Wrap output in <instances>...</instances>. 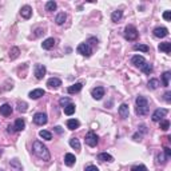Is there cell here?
<instances>
[{
	"label": "cell",
	"instance_id": "1",
	"mask_svg": "<svg viewBox=\"0 0 171 171\" xmlns=\"http://www.w3.org/2000/svg\"><path fill=\"white\" fill-rule=\"evenodd\" d=\"M32 150H33V154L39 158V159H43V160H49L51 159V155H49V151L48 148L46 147L40 141H35L32 144Z\"/></svg>",
	"mask_w": 171,
	"mask_h": 171
},
{
	"label": "cell",
	"instance_id": "2",
	"mask_svg": "<svg viewBox=\"0 0 171 171\" xmlns=\"http://www.w3.org/2000/svg\"><path fill=\"white\" fill-rule=\"evenodd\" d=\"M135 111L138 115L141 116H144V115L148 114V110H150V103H148L147 98L144 96H138L135 100Z\"/></svg>",
	"mask_w": 171,
	"mask_h": 171
},
{
	"label": "cell",
	"instance_id": "3",
	"mask_svg": "<svg viewBox=\"0 0 171 171\" xmlns=\"http://www.w3.org/2000/svg\"><path fill=\"white\" fill-rule=\"evenodd\" d=\"M138 36H139V33L134 26H127L126 28H124V38H126V40L134 42V40L138 39Z\"/></svg>",
	"mask_w": 171,
	"mask_h": 171
},
{
	"label": "cell",
	"instance_id": "4",
	"mask_svg": "<svg viewBox=\"0 0 171 171\" xmlns=\"http://www.w3.org/2000/svg\"><path fill=\"white\" fill-rule=\"evenodd\" d=\"M76 51H78V54H80L82 56H86V58H90L92 54V48L90 47L88 43H80V44L78 46Z\"/></svg>",
	"mask_w": 171,
	"mask_h": 171
},
{
	"label": "cell",
	"instance_id": "5",
	"mask_svg": "<svg viewBox=\"0 0 171 171\" xmlns=\"http://www.w3.org/2000/svg\"><path fill=\"white\" fill-rule=\"evenodd\" d=\"M98 142H99V138H98V135H96L94 131L87 132V135H86V143H87V146H90V147H95V146L98 144Z\"/></svg>",
	"mask_w": 171,
	"mask_h": 171
},
{
	"label": "cell",
	"instance_id": "6",
	"mask_svg": "<svg viewBox=\"0 0 171 171\" xmlns=\"http://www.w3.org/2000/svg\"><path fill=\"white\" fill-rule=\"evenodd\" d=\"M48 122V118H47V114L44 112H36L33 115V123L38 124V126H43Z\"/></svg>",
	"mask_w": 171,
	"mask_h": 171
},
{
	"label": "cell",
	"instance_id": "7",
	"mask_svg": "<svg viewBox=\"0 0 171 171\" xmlns=\"http://www.w3.org/2000/svg\"><path fill=\"white\" fill-rule=\"evenodd\" d=\"M46 72H47V68H46L43 64H36L35 67H33V75H35L36 79H43L46 75Z\"/></svg>",
	"mask_w": 171,
	"mask_h": 171
},
{
	"label": "cell",
	"instance_id": "8",
	"mask_svg": "<svg viewBox=\"0 0 171 171\" xmlns=\"http://www.w3.org/2000/svg\"><path fill=\"white\" fill-rule=\"evenodd\" d=\"M167 112H169V110H166V108H158V110H155L154 114H152V120H154V122H160V120L166 116Z\"/></svg>",
	"mask_w": 171,
	"mask_h": 171
},
{
	"label": "cell",
	"instance_id": "9",
	"mask_svg": "<svg viewBox=\"0 0 171 171\" xmlns=\"http://www.w3.org/2000/svg\"><path fill=\"white\" fill-rule=\"evenodd\" d=\"M104 88L103 87H95V88H92V91H91V95H92V98L95 99V100H100L104 96Z\"/></svg>",
	"mask_w": 171,
	"mask_h": 171
},
{
	"label": "cell",
	"instance_id": "10",
	"mask_svg": "<svg viewBox=\"0 0 171 171\" xmlns=\"http://www.w3.org/2000/svg\"><path fill=\"white\" fill-rule=\"evenodd\" d=\"M154 36L155 38H166L167 35H169V30L166 28V27H157V28L154 30Z\"/></svg>",
	"mask_w": 171,
	"mask_h": 171
},
{
	"label": "cell",
	"instance_id": "11",
	"mask_svg": "<svg viewBox=\"0 0 171 171\" xmlns=\"http://www.w3.org/2000/svg\"><path fill=\"white\" fill-rule=\"evenodd\" d=\"M47 86L51 90H58L59 87L62 86V80L58 79V78H51V79L47 80Z\"/></svg>",
	"mask_w": 171,
	"mask_h": 171
},
{
	"label": "cell",
	"instance_id": "12",
	"mask_svg": "<svg viewBox=\"0 0 171 171\" xmlns=\"http://www.w3.org/2000/svg\"><path fill=\"white\" fill-rule=\"evenodd\" d=\"M128 114H130V108H128V104L127 103H122L119 107V115L122 119H127L128 118Z\"/></svg>",
	"mask_w": 171,
	"mask_h": 171
},
{
	"label": "cell",
	"instance_id": "13",
	"mask_svg": "<svg viewBox=\"0 0 171 171\" xmlns=\"http://www.w3.org/2000/svg\"><path fill=\"white\" fill-rule=\"evenodd\" d=\"M131 63H132L135 67H139V68H141L143 64L146 63V59L143 58V56H141V55H135V56L131 58Z\"/></svg>",
	"mask_w": 171,
	"mask_h": 171
},
{
	"label": "cell",
	"instance_id": "14",
	"mask_svg": "<svg viewBox=\"0 0 171 171\" xmlns=\"http://www.w3.org/2000/svg\"><path fill=\"white\" fill-rule=\"evenodd\" d=\"M20 15H21V17H24V19H30V17L32 16V8H31L30 5H24V7H21V10H20Z\"/></svg>",
	"mask_w": 171,
	"mask_h": 171
},
{
	"label": "cell",
	"instance_id": "15",
	"mask_svg": "<svg viewBox=\"0 0 171 171\" xmlns=\"http://www.w3.org/2000/svg\"><path fill=\"white\" fill-rule=\"evenodd\" d=\"M44 94H46V91L43 88H36V90H32V91L28 94V96L31 99H39V98H42Z\"/></svg>",
	"mask_w": 171,
	"mask_h": 171
},
{
	"label": "cell",
	"instance_id": "16",
	"mask_svg": "<svg viewBox=\"0 0 171 171\" xmlns=\"http://www.w3.org/2000/svg\"><path fill=\"white\" fill-rule=\"evenodd\" d=\"M0 114L3 115V116H10L12 114V107L8 103H4L0 106Z\"/></svg>",
	"mask_w": 171,
	"mask_h": 171
},
{
	"label": "cell",
	"instance_id": "17",
	"mask_svg": "<svg viewBox=\"0 0 171 171\" xmlns=\"http://www.w3.org/2000/svg\"><path fill=\"white\" fill-rule=\"evenodd\" d=\"M75 162H76V158L74 154H70V152H68V154L64 155V163H66L68 167H72L74 164H75Z\"/></svg>",
	"mask_w": 171,
	"mask_h": 171
},
{
	"label": "cell",
	"instance_id": "18",
	"mask_svg": "<svg viewBox=\"0 0 171 171\" xmlns=\"http://www.w3.org/2000/svg\"><path fill=\"white\" fill-rule=\"evenodd\" d=\"M82 88H83V84H82V83H75V84H72V86L68 87V88H67V92H68V94H76V92H79Z\"/></svg>",
	"mask_w": 171,
	"mask_h": 171
},
{
	"label": "cell",
	"instance_id": "19",
	"mask_svg": "<svg viewBox=\"0 0 171 171\" xmlns=\"http://www.w3.org/2000/svg\"><path fill=\"white\" fill-rule=\"evenodd\" d=\"M54 46H55V39L54 38H48L42 43L43 49H51V48H54Z\"/></svg>",
	"mask_w": 171,
	"mask_h": 171
},
{
	"label": "cell",
	"instance_id": "20",
	"mask_svg": "<svg viewBox=\"0 0 171 171\" xmlns=\"http://www.w3.org/2000/svg\"><path fill=\"white\" fill-rule=\"evenodd\" d=\"M67 127L74 131V130H76V128H79L80 127V122L78 119H68L67 120Z\"/></svg>",
	"mask_w": 171,
	"mask_h": 171
},
{
	"label": "cell",
	"instance_id": "21",
	"mask_svg": "<svg viewBox=\"0 0 171 171\" xmlns=\"http://www.w3.org/2000/svg\"><path fill=\"white\" fill-rule=\"evenodd\" d=\"M14 127H15V131H23V130L26 128V122L19 118V119H16V122H15Z\"/></svg>",
	"mask_w": 171,
	"mask_h": 171
},
{
	"label": "cell",
	"instance_id": "22",
	"mask_svg": "<svg viewBox=\"0 0 171 171\" xmlns=\"http://www.w3.org/2000/svg\"><path fill=\"white\" fill-rule=\"evenodd\" d=\"M122 16H123V11L116 10V11H114V12H112V15H111V20H112L114 23H118V21H120Z\"/></svg>",
	"mask_w": 171,
	"mask_h": 171
},
{
	"label": "cell",
	"instance_id": "23",
	"mask_svg": "<svg viewBox=\"0 0 171 171\" xmlns=\"http://www.w3.org/2000/svg\"><path fill=\"white\" fill-rule=\"evenodd\" d=\"M159 51L166 52V54H170L171 52V43L170 42H164L159 44Z\"/></svg>",
	"mask_w": 171,
	"mask_h": 171
},
{
	"label": "cell",
	"instance_id": "24",
	"mask_svg": "<svg viewBox=\"0 0 171 171\" xmlns=\"http://www.w3.org/2000/svg\"><path fill=\"white\" fill-rule=\"evenodd\" d=\"M98 160H100V162H112L114 158L111 157L110 154H107V152H102V154L98 155Z\"/></svg>",
	"mask_w": 171,
	"mask_h": 171
},
{
	"label": "cell",
	"instance_id": "25",
	"mask_svg": "<svg viewBox=\"0 0 171 171\" xmlns=\"http://www.w3.org/2000/svg\"><path fill=\"white\" fill-rule=\"evenodd\" d=\"M66 19H67V15L64 14V12H60V14L56 15V17H55V21H56L58 26H62V24L66 21Z\"/></svg>",
	"mask_w": 171,
	"mask_h": 171
},
{
	"label": "cell",
	"instance_id": "26",
	"mask_svg": "<svg viewBox=\"0 0 171 171\" xmlns=\"http://www.w3.org/2000/svg\"><path fill=\"white\" fill-rule=\"evenodd\" d=\"M19 54H20V49L17 47H12L10 49V59L11 60H15L16 58H19Z\"/></svg>",
	"mask_w": 171,
	"mask_h": 171
},
{
	"label": "cell",
	"instance_id": "27",
	"mask_svg": "<svg viewBox=\"0 0 171 171\" xmlns=\"http://www.w3.org/2000/svg\"><path fill=\"white\" fill-rule=\"evenodd\" d=\"M141 70H142L144 74H147V75H150V74L152 72V71H154V68H152V64H150V63H147V62H146V63H144V64H143V66L141 67Z\"/></svg>",
	"mask_w": 171,
	"mask_h": 171
},
{
	"label": "cell",
	"instance_id": "28",
	"mask_svg": "<svg viewBox=\"0 0 171 171\" xmlns=\"http://www.w3.org/2000/svg\"><path fill=\"white\" fill-rule=\"evenodd\" d=\"M63 110H64V114H66V115H72L74 112H75L76 107H75V104H74V103H70L68 106H66Z\"/></svg>",
	"mask_w": 171,
	"mask_h": 171
},
{
	"label": "cell",
	"instance_id": "29",
	"mask_svg": "<svg viewBox=\"0 0 171 171\" xmlns=\"http://www.w3.org/2000/svg\"><path fill=\"white\" fill-rule=\"evenodd\" d=\"M56 3L54 2V0H49V2L46 3V11H48V12H52V11H55L56 10Z\"/></svg>",
	"mask_w": 171,
	"mask_h": 171
},
{
	"label": "cell",
	"instance_id": "30",
	"mask_svg": "<svg viewBox=\"0 0 171 171\" xmlns=\"http://www.w3.org/2000/svg\"><path fill=\"white\" fill-rule=\"evenodd\" d=\"M39 136L43 139H46V141H51L52 139V134L49 131H47V130H42V131L39 132Z\"/></svg>",
	"mask_w": 171,
	"mask_h": 171
},
{
	"label": "cell",
	"instance_id": "31",
	"mask_svg": "<svg viewBox=\"0 0 171 171\" xmlns=\"http://www.w3.org/2000/svg\"><path fill=\"white\" fill-rule=\"evenodd\" d=\"M70 146L74 148V150H80V142H79V139L71 138L70 139Z\"/></svg>",
	"mask_w": 171,
	"mask_h": 171
},
{
	"label": "cell",
	"instance_id": "32",
	"mask_svg": "<svg viewBox=\"0 0 171 171\" xmlns=\"http://www.w3.org/2000/svg\"><path fill=\"white\" fill-rule=\"evenodd\" d=\"M170 78H171V74L170 71H166V72L162 75V80H163V86L164 87H169V83H170Z\"/></svg>",
	"mask_w": 171,
	"mask_h": 171
},
{
	"label": "cell",
	"instance_id": "33",
	"mask_svg": "<svg viewBox=\"0 0 171 171\" xmlns=\"http://www.w3.org/2000/svg\"><path fill=\"white\" fill-rule=\"evenodd\" d=\"M159 86H160V83L158 79H150V82H148V88L150 90H157Z\"/></svg>",
	"mask_w": 171,
	"mask_h": 171
},
{
	"label": "cell",
	"instance_id": "34",
	"mask_svg": "<svg viewBox=\"0 0 171 171\" xmlns=\"http://www.w3.org/2000/svg\"><path fill=\"white\" fill-rule=\"evenodd\" d=\"M134 49H135V51H143V52H148V51H150L148 46H146V44H135V46H134Z\"/></svg>",
	"mask_w": 171,
	"mask_h": 171
},
{
	"label": "cell",
	"instance_id": "35",
	"mask_svg": "<svg viewBox=\"0 0 171 171\" xmlns=\"http://www.w3.org/2000/svg\"><path fill=\"white\" fill-rule=\"evenodd\" d=\"M167 159H169V158H167L164 154H162V152H160V154H158V155H157V162H158L159 164H160V163H162V164H164V163L167 162Z\"/></svg>",
	"mask_w": 171,
	"mask_h": 171
},
{
	"label": "cell",
	"instance_id": "36",
	"mask_svg": "<svg viewBox=\"0 0 171 171\" xmlns=\"http://www.w3.org/2000/svg\"><path fill=\"white\" fill-rule=\"evenodd\" d=\"M17 110L20 112H26L27 111V103L26 102H17Z\"/></svg>",
	"mask_w": 171,
	"mask_h": 171
},
{
	"label": "cell",
	"instance_id": "37",
	"mask_svg": "<svg viewBox=\"0 0 171 171\" xmlns=\"http://www.w3.org/2000/svg\"><path fill=\"white\" fill-rule=\"evenodd\" d=\"M131 171H148V170H147V167L143 166V164H138V166H132Z\"/></svg>",
	"mask_w": 171,
	"mask_h": 171
},
{
	"label": "cell",
	"instance_id": "38",
	"mask_svg": "<svg viewBox=\"0 0 171 171\" xmlns=\"http://www.w3.org/2000/svg\"><path fill=\"white\" fill-rule=\"evenodd\" d=\"M160 128L163 130V131H167V130L170 128V122L169 120H162L160 122Z\"/></svg>",
	"mask_w": 171,
	"mask_h": 171
},
{
	"label": "cell",
	"instance_id": "39",
	"mask_svg": "<svg viewBox=\"0 0 171 171\" xmlns=\"http://www.w3.org/2000/svg\"><path fill=\"white\" fill-rule=\"evenodd\" d=\"M71 103V102H70V99H68V98H62L60 99V100H59V104H60V107H66V106H68V104H70Z\"/></svg>",
	"mask_w": 171,
	"mask_h": 171
},
{
	"label": "cell",
	"instance_id": "40",
	"mask_svg": "<svg viewBox=\"0 0 171 171\" xmlns=\"http://www.w3.org/2000/svg\"><path fill=\"white\" fill-rule=\"evenodd\" d=\"M86 171H99V169L96 166H94V164H90V166L86 167Z\"/></svg>",
	"mask_w": 171,
	"mask_h": 171
},
{
	"label": "cell",
	"instance_id": "41",
	"mask_svg": "<svg viewBox=\"0 0 171 171\" xmlns=\"http://www.w3.org/2000/svg\"><path fill=\"white\" fill-rule=\"evenodd\" d=\"M163 19L167 20V21L171 19V12H170V11H166V12H164V14H163Z\"/></svg>",
	"mask_w": 171,
	"mask_h": 171
},
{
	"label": "cell",
	"instance_id": "42",
	"mask_svg": "<svg viewBox=\"0 0 171 171\" xmlns=\"http://www.w3.org/2000/svg\"><path fill=\"white\" fill-rule=\"evenodd\" d=\"M164 100H166L167 103H170L171 102V92L170 91H167L166 94H164Z\"/></svg>",
	"mask_w": 171,
	"mask_h": 171
},
{
	"label": "cell",
	"instance_id": "43",
	"mask_svg": "<svg viewBox=\"0 0 171 171\" xmlns=\"http://www.w3.org/2000/svg\"><path fill=\"white\" fill-rule=\"evenodd\" d=\"M163 152H164V155H166L167 158L171 157V150H170V147H164V148H163Z\"/></svg>",
	"mask_w": 171,
	"mask_h": 171
},
{
	"label": "cell",
	"instance_id": "44",
	"mask_svg": "<svg viewBox=\"0 0 171 171\" xmlns=\"http://www.w3.org/2000/svg\"><path fill=\"white\" fill-rule=\"evenodd\" d=\"M132 138H134V141H136V142H138V141H142V134H139V132H136V134H135V135H134V136H132Z\"/></svg>",
	"mask_w": 171,
	"mask_h": 171
},
{
	"label": "cell",
	"instance_id": "45",
	"mask_svg": "<svg viewBox=\"0 0 171 171\" xmlns=\"http://www.w3.org/2000/svg\"><path fill=\"white\" fill-rule=\"evenodd\" d=\"M139 130H141V131H142V134H147V127H146V126H143V124H142L141 127H139Z\"/></svg>",
	"mask_w": 171,
	"mask_h": 171
},
{
	"label": "cell",
	"instance_id": "46",
	"mask_svg": "<svg viewBox=\"0 0 171 171\" xmlns=\"http://www.w3.org/2000/svg\"><path fill=\"white\" fill-rule=\"evenodd\" d=\"M42 32H43V30H42V28H38V30H36L35 38H38V36H40V35H42ZM43 33H44V32H43Z\"/></svg>",
	"mask_w": 171,
	"mask_h": 171
},
{
	"label": "cell",
	"instance_id": "47",
	"mask_svg": "<svg viewBox=\"0 0 171 171\" xmlns=\"http://www.w3.org/2000/svg\"><path fill=\"white\" fill-rule=\"evenodd\" d=\"M7 128H8V130H7V131H8V132H10V134H12V132H15V127H14V126H11V124H10V126H8V127H7Z\"/></svg>",
	"mask_w": 171,
	"mask_h": 171
},
{
	"label": "cell",
	"instance_id": "48",
	"mask_svg": "<svg viewBox=\"0 0 171 171\" xmlns=\"http://www.w3.org/2000/svg\"><path fill=\"white\" fill-rule=\"evenodd\" d=\"M55 131H56L58 134H62V132H63V130H62L60 126H56V127H55Z\"/></svg>",
	"mask_w": 171,
	"mask_h": 171
},
{
	"label": "cell",
	"instance_id": "49",
	"mask_svg": "<svg viewBox=\"0 0 171 171\" xmlns=\"http://www.w3.org/2000/svg\"><path fill=\"white\" fill-rule=\"evenodd\" d=\"M0 155H2V150H0Z\"/></svg>",
	"mask_w": 171,
	"mask_h": 171
}]
</instances>
